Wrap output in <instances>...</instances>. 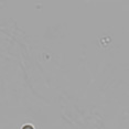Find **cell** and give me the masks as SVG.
<instances>
[{
  "instance_id": "obj_1",
  "label": "cell",
  "mask_w": 129,
  "mask_h": 129,
  "mask_svg": "<svg viewBox=\"0 0 129 129\" xmlns=\"http://www.w3.org/2000/svg\"><path fill=\"white\" fill-rule=\"evenodd\" d=\"M21 129H36V127H34L33 125H31V124H24L21 127Z\"/></svg>"
}]
</instances>
